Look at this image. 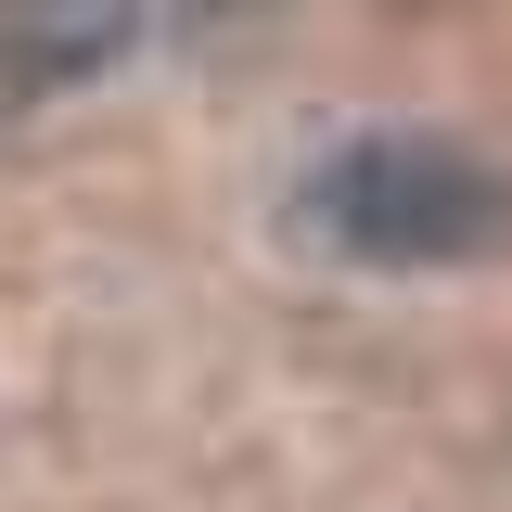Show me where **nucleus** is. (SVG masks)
Returning <instances> with one entry per match:
<instances>
[{
	"label": "nucleus",
	"mask_w": 512,
	"mask_h": 512,
	"mask_svg": "<svg viewBox=\"0 0 512 512\" xmlns=\"http://www.w3.org/2000/svg\"><path fill=\"white\" fill-rule=\"evenodd\" d=\"M295 231L359 256V269H461L512 231V180L436 128H372L295 192Z\"/></svg>",
	"instance_id": "f257e3e1"
},
{
	"label": "nucleus",
	"mask_w": 512,
	"mask_h": 512,
	"mask_svg": "<svg viewBox=\"0 0 512 512\" xmlns=\"http://www.w3.org/2000/svg\"><path fill=\"white\" fill-rule=\"evenodd\" d=\"M141 39V0H0V90H77Z\"/></svg>",
	"instance_id": "f03ea898"
}]
</instances>
